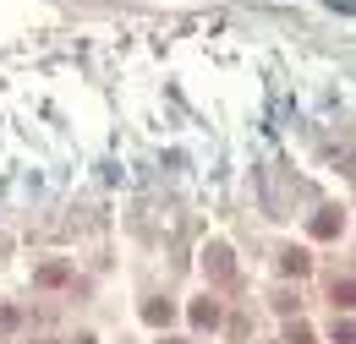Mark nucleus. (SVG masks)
Instances as JSON below:
<instances>
[{
	"label": "nucleus",
	"instance_id": "obj_1",
	"mask_svg": "<svg viewBox=\"0 0 356 344\" xmlns=\"http://www.w3.org/2000/svg\"><path fill=\"white\" fill-rule=\"evenodd\" d=\"M192 317H197V322H203V328H209V322H214V317H220V311H214V301H197V306H192Z\"/></svg>",
	"mask_w": 356,
	"mask_h": 344
}]
</instances>
